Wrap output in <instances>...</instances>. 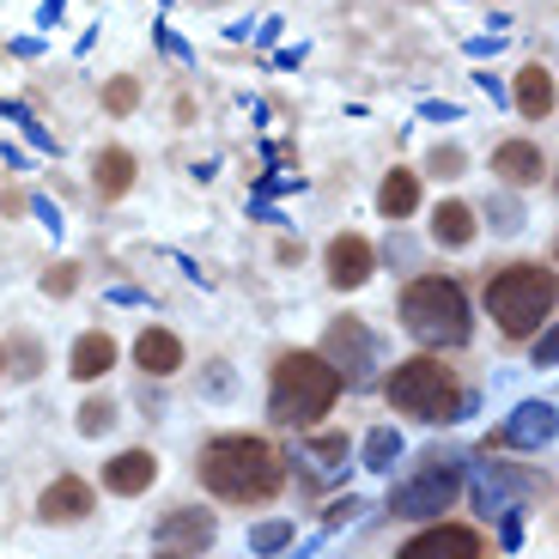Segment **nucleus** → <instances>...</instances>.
I'll return each mask as SVG.
<instances>
[{
    "label": "nucleus",
    "mask_w": 559,
    "mask_h": 559,
    "mask_svg": "<svg viewBox=\"0 0 559 559\" xmlns=\"http://www.w3.org/2000/svg\"><path fill=\"white\" fill-rule=\"evenodd\" d=\"M201 487L225 504H267L286 487V456L267 438L219 432L201 444Z\"/></svg>",
    "instance_id": "1"
},
{
    "label": "nucleus",
    "mask_w": 559,
    "mask_h": 559,
    "mask_svg": "<svg viewBox=\"0 0 559 559\" xmlns=\"http://www.w3.org/2000/svg\"><path fill=\"white\" fill-rule=\"evenodd\" d=\"M402 329L419 341V347H468V335H475V310H468V293H462L450 274H419L407 280L402 293Z\"/></svg>",
    "instance_id": "2"
},
{
    "label": "nucleus",
    "mask_w": 559,
    "mask_h": 559,
    "mask_svg": "<svg viewBox=\"0 0 559 559\" xmlns=\"http://www.w3.org/2000/svg\"><path fill=\"white\" fill-rule=\"evenodd\" d=\"M341 371L322 353H280L274 359V383H267V414L280 419V426H317L329 407L341 402Z\"/></svg>",
    "instance_id": "3"
},
{
    "label": "nucleus",
    "mask_w": 559,
    "mask_h": 559,
    "mask_svg": "<svg viewBox=\"0 0 559 559\" xmlns=\"http://www.w3.org/2000/svg\"><path fill=\"white\" fill-rule=\"evenodd\" d=\"M487 310L511 341L535 335L554 317V267L547 262H511L499 274H487Z\"/></svg>",
    "instance_id": "4"
},
{
    "label": "nucleus",
    "mask_w": 559,
    "mask_h": 559,
    "mask_svg": "<svg viewBox=\"0 0 559 559\" xmlns=\"http://www.w3.org/2000/svg\"><path fill=\"white\" fill-rule=\"evenodd\" d=\"M383 395H390L395 414L407 419H426V426H444L450 414H462V395H456V371H450L438 353H414V359H402L390 371V383H383Z\"/></svg>",
    "instance_id": "5"
},
{
    "label": "nucleus",
    "mask_w": 559,
    "mask_h": 559,
    "mask_svg": "<svg viewBox=\"0 0 559 559\" xmlns=\"http://www.w3.org/2000/svg\"><path fill=\"white\" fill-rule=\"evenodd\" d=\"M456 499H462V468H456V462H444V456H426L407 480H395L390 511H395V518H407V523H432V518H444Z\"/></svg>",
    "instance_id": "6"
},
{
    "label": "nucleus",
    "mask_w": 559,
    "mask_h": 559,
    "mask_svg": "<svg viewBox=\"0 0 559 559\" xmlns=\"http://www.w3.org/2000/svg\"><path fill=\"white\" fill-rule=\"evenodd\" d=\"M322 359L341 371V383H371V371H378V335L365 329L359 317H341L329 322V335H322Z\"/></svg>",
    "instance_id": "7"
},
{
    "label": "nucleus",
    "mask_w": 559,
    "mask_h": 559,
    "mask_svg": "<svg viewBox=\"0 0 559 559\" xmlns=\"http://www.w3.org/2000/svg\"><path fill=\"white\" fill-rule=\"evenodd\" d=\"M468 499H475L480 518H504V511H523V499H530V480H523V468L480 462L475 480H468Z\"/></svg>",
    "instance_id": "8"
},
{
    "label": "nucleus",
    "mask_w": 559,
    "mask_h": 559,
    "mask_svg": "<svg viewBox=\"0 0 559 559\" xmlns=\"http://www.w3.org/2000/svg\"><path fill=\"white\" fill-rule=\"evenodd\" d=\"M322 262H329V286H335V293H359L365 280L378 274V250H371L359 231H341Z\"/></svg>",
    "instance_id": "9"
},
{
    "label": "nucleus",
    "mask_w": 559,
    "mask_h": 559,
    "mask_svg": "<svg viewBox=\"0 0 559 559\" xmlns=\"http://www.w3.org/2000/svg\"><path fill=\"white\" fill-rule=\"evenodd\" d=\"M213 518L207 511H195V504H182V511H170L165 523L153 530V547L158 554H201V547H213Z\"/></svg>",
    "instance_id": "10"
},
{
    "label": "nucleus",
    "mask_w": 559,
    "mask_h": 559,
    "mask_svg": "<svg viewBox=\"0 0 559 559\" xmlns=\"http://www.w3.org/2000/svg\"><path fill=\"white\" fill-rule=\"evenodd\" d=\"M153 480H158L153 450H116L104 462V492H116V499H140V492H153Z\"/></svg>",
    "instance_id": "11"
},
{
    "label": "nucleus",
    "mask_w": 559,
    "mask_h": 559,
    "mask_svg": "<svg viewBox=\"0 0 559 559\" xmlns=\"http://www.w3.org/2000/svg\"><path fill=\"white\" fill-rule=\"evenodd\" d=\"M92 480H80V475H61V480H49L43 487V499H37V518L43 523H85L92 518Z\"/></svg>",
    "instance_id": "12"
},
{
    "label": "nucleus",
    "mask_w": 559,
    "mask_h": 559,
    "mask_svg": "<svg viewBox=\"0 0 559 559\" xmlns=\"http://www.w3.org/2000/svg\"><path fill=\"white\" fill-rule=\"evenodd\" d=\"M492 177L504 189H535V182H547V153L535 140H504L499 153H492Z\"/></svg>",
    "instance_id": "13"
},
{
    "label": "nucleus",
    "mask_w": 559,
    "mask_h": 559,
    "mask_svg": "<svg viewBox=\"0 0 559 559\" xmlns=\"http://www.w3.org/2000/svg\"><path fill=\"white\" fill-rule=\"evenodd\" d=\"M402 554H456V559H480V554H487V535H480V530H462V523H426V530H419L414 535V542H407L402 547Z\"/></svg>",
    "instance_id": "14"
},
{
    "label": "nucleus",
    "mask_w": 559,
    "mask_h": 559,
    "mask_svg": "<svg viewBox=\"0 0 559 559\" xmlns=\"http://www.w3.org/2000/svg\"><path fill=\"white\" fill-rule=\"evenodd\" d=\"M134 365L146 371V378H177L182 371V341L170 335V329H158V322H146L134 335Z\"/></svg>",
    "instance_id": "15"
},
{
    "label": "nucleus",
    "mask_w": 559,
    "mask_h": 559,
    "mask_svg": "<svg viewBox=\"0 0 559 559\" xmlns=\"http://www.w3.org/2000/svg\"><path fill=\"white\" fill-rule=\"evenodd\" d=\"M499 444H511V450H542V444H554V402H523L518 414L499 426Z\"/></svg>",
    "instance_id": "16"
},
{
    "label": "nucleus",
    "mask_w": 559,
    "mask_h": 559,
    "mask_svg": "<svg viewBox=\"0 0 559 559\" xmlns=\"http://www.w3.org/2000/svg\"><path fill=\"white\" fill-rule=\"evenodd\" d=\"M104 371H116V341H110V329H85V335L73 341V353H68V378L98 383Z\"/></svg>",
    "instance_id": "17"
},
{
    "label": "nucleus",
    "mask_w": 559,
    "mask_h": 559,
    "mask_svg": "<svg viewBox=\"0 0 559 559\" xmlns=\"http://www.w3.org/2000/svg\"><path fill=\"white\" fill-rule=\"evenodd\" d=\"M134 153L128 146H104L98 158H92V189H98L104 201H122L128 189H134Z\"/></svg>",
    "instance_id": "18"
},
{
    "label": "nucleus",
    "mask_w": 559,
    "mask_h": 559,
    "mask_svg": "<svg viewBox=\"0 0 559 559\" xmlns=\"http://www.w3.org/2000/svg\"><path fill=\"white\" fill-rule=\"evenodd\" d=\"M475 207L468 201H438L432 207V243H444V250H468L475 243Z\"/></svg>",
    "instance_id": "19"
},
{
    "label": "nucleus",
    "mask_w": 559,
    "mask_h": 559,
    "mask_svg": "<svg viewBox=\"0 0 559 559\" xmlns=\"http://www.w3.org/2000/svg\"><path fill=\"white\" fill-rule=\"evenodd\" d=\"M518 110H523V122H547V116H554V68L530 61V68L518 73Z\"/></svg>",
    "instance_id": "20"
},
{
    "label": "nucleus",
    "mask_w": 559,
    "mask_h": 559,
    "mask_svg": "<svg viewBox=\"0 0 559 559\" xmlns=\"http://www.w3.org/2000/svg\"><path fill=\"white\" fill-rule=\"evenodd\" d=\"M414 207H419V177H414V170H402V165H395L390 177L378 182V213H383V219H395V225H402Z\"/></svg>",
    "instance_id": "21"
},
{
    "label": "nucleus",
    "mask_w": 559,
    "mask_h": 559,
    "mask_svg": "<svg viewBox=\"0 0 559 559\" xmlns=\"http://www.w3.org/2000/svg\"><path fill=\"white\" fill-rule=\"evenodd\" d=\"M395 456H402V432H395V426H378V432L365 438V468H371V475H390Z\"/></svg>",
    "instance_id": "22"
},
{
    "label": "nucleus",
    "mask_w": 559,
    "mask_h": 559,
    "mask_svg": "<svg viewBox=\"0 0 559 559\" xmlns=\"http://www.w3.org/2000/svg\"><path fill=\"white\" fill-rule=\"evenodd\" d=\"M73 426H80V438H104V432L116 426V402H110V395H92V402H80Z\"/></svg>",
    "instance_id": "23"
},
{
    "label": "nucleus",
    "mask_w": 559,
    "mask_h": 559,
    "mask_svg": "<svg viewBox=\"0 0 559 559\" xmlns=\"http://www.w3.org/2000/svg\"><path fill=\"white\" fill-rule=\"evenodd\" d=\"M305 450L322 462V468H341V462H347V432H310Z\"/></svg>",
    "instance_id": "24"
},
{
    "label": "nucleus",
    "mask_w": 559,
    "mask_h": 559,
    "mask_svg": "<svg viewBox=\"0 0 559 559\" xmlns=\"http://www.w3.org/2000/svg\"><path fill=\"white\" fill-rule=\"evenodd\" d=\"M104 110H110V116H134L140 110V80H128V73H122V80L104 85Z\"/></svg>",
    "instance_id": "25"
},
{
    "label": "nucleus",
    "mask_w": 559,
    "mask_h": 559,
    "mask_svg": "<svg viewBox=\"0 0 559 559\" xmlns=\"http://www.w3.org/2000/svg\"><path fill=\"white\" fill-rule=\"evenodd\" d=\"M293 535H298L293 523H255V530H250V554H280Z\"/></svg>",
    "instance_id": "26"
},
{
    "label": "nucleus",
    "mask_w": 559,
    "mask_h": 559,
    "mask_svg": "<svg viewBox=\"0 0 559 559\" xmlns=\"http://www.w3.org/2000/svg\"><path fill=\"white\" fill-rule=\"evenodd\" d=\"M487 219H492V231H523V207L511 195H492L487 201Z\"/></svg>",
    "instance_id": "27"
},
{
    "label": "nucleus",
    "mask_w": 559,
    "mask_h": 559,
    "mask_svg": "<svg viewBox=\"0 0 559 559\" xmlns=\"http://www.w3.org/2000/svg\"><path fill=\"white\" fill-rule=\"evenodd\" d=\"M73 286H80V267L73 262H56L49 274H43V293L49 298H73Z\"/></svg>",
    "instance_id": "28"
},
{
    "label": "nucleus",
    "mask_w": 559,
    "mask_h": 559,
    "mask_svg": "<svg viewBox=\"0 0 559 559\" xmlns=\"http://www.w3.org/2000/svg\"><path fill=\"white\" fill-rule=\"evenodd\" d=\"M462 165H468L462 146H432V153H426V170H432V177H456Z\"/></svg>",
    "instance_id": "29"
},
{
    "label": "nucleus",
    "mask_w": 559,
    "mask_h": 559,
    "mask_svg": "<svg viewBox=\"0 0 559 559\" xmlns=\"http://www.w3.org/2000/svg\"><path fill=\"white\" fill-rule=\"evenodd\" d=\"M7 359H19V371H13V378H37V365H43V353L31 347V341H13V347H7Z\"/></svg>",
    "instance_id": "30"
},
{
    "label": "nucleus",
    "mask_w": 559,
    "mask_h": 559,
    "mask_svg": "<svg viewBox=\"0 0 559 559\" xmlns=\"http://www.w3.org/2000/svg\"><path fill=\"white\" fill-rule=\"evenodd\" d=\"M359 511H365L359 499H341V504H329V511H322V523H329V530H341V523H353Z\"/></svg>",
    "instance_id": "31"
},
{
    "label": "nucleus",
    "mask_w": 559,
    "mask_h": 559,
    "mask_svg": "<svg viewBox=\"0 0 559 559\" xmlns=\"http://www.w3.org/2000/svg\"><path fill=\"white\" fill-rule=\"evenodd\" d=\"M554 353H559V341H554V322H542V341H535V365H542V371H554Z\"/></svg>",
    "instance_id": "32"
},
{
    "label": "nucleus",
    "mask_w": 559,
    "mask_h": 559,
    "mask_svg": "<svg viewBox=\"0 0 559 559\" xmlns=\"http://www.w3.org/2000/svg\"><path fill=\"white\" fill-rule=\"evenodd\" d=\"M207 395H231V365H207Z\"/></svg>",
    "instance_id": "33"
},
{
    "label": "nucleus",
    "mask_w": 559,
    "mask_h": 559,
    "mask_svg": "<svg viewBox=\"0 0 559 559\" xmlns=\"http://www.w3.org/2000/svg\"><path fill=\"white\" fill-rule=\"evenodd\" d=\"M0 378H7V347H0Z\"/></svg>",
    "instance_id": "34"
}]
</instances>
